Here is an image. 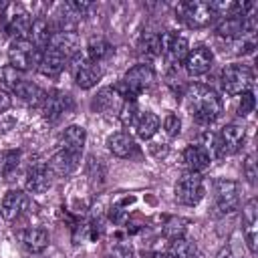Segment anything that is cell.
<instances>
[{
    "label": "cell",
    "mask_w": 258,
    "mask_h": 258,
    "mask_svg": "<svg viewBox=\"0 0 258 258\" xmlns=\"http://www.w3.org/2000/svg\"><path fill=\"white\" fill-rule=\"evenodd\" d=\"M185 97H187L189 113L200 125H210L222 115V99L212 87L194 83L189 85Z\"/></svg>",
    "instance_id": "1"
},
{
    "label": "cell",
    "mask_w": 258,
    "mask_h": 258,
    "mask_svg": "<svg viewBox=\"0 0 258 258\" xmlns=\"http://www.w3.org/2000/svg\"><path fill=\"white\" fill-rule=\"evenodd\" d=\"M153 81H155L153 69H151L147 62H141V64L131 67V69L123 75L121 83H119L115 89L119 91V95H121L125 101H135L143 91H147V89L153 85Z\"/></svg>",
    "instance_id": "2"
},
{
    "label": "cell",
    "mask_w": 258,
    "mask_h": 258,
    "mask_svg": "<svg viewBox=\"0 0 258 258\" xmlns=\"http://www.w3.org/2000/svg\"><path fill=\"white\" fill-rule=\"evenodd\" d=\"M246 131L242 125L238 123H228L226 127H222L218 133H210L206 135V139H210V147L216 151V157H228L234 155L242 143H244Z\"/></svg>",
    "instance_id": "3"
},
{
    "label": "cell",
    "mask_w": 258,
    "mask_h": 258,
    "mask_svg": "<svg viewBox=\"0 0 258 258\" xmlns=\"http://www.w3.org/2000/svg\"><path fill=\"white\" fill-rule=\"evenodd\" d=\"M30 14L20 6V4H4L0 12V26L6 34L14 38H26L28 28H30Z\"/></svg>",
    "instance_id": "4"
},
{
    "label": "cell",
    "mask_w": 258,
    "mask_h": 258,
    "mask_svg": "<svg viewBox=\"0 0 258 258\" xmlns=\"http://www.w3.org/2000/svg\"><path fill=\"white\" fill-rule=\"evenodd\" d=\"M220 81H222V89L226 95H242V93L250 91V87L254 83V73L248 64L232 62V64L224 67Z\"/></svg>",
    "instance_id": "5"
},
{
    "label": "cell",
    "mask_w": 258,
    "mask_h": 258,
    "mask_svg": "<svg viewBox=\"0 0 258 258\" xmlns=\"http://www.w3.org/2000/svg\"><path fill=\"white\" fill-rule=\"evenodd\" d=\"M175 14L177 18L189 26V28H206L214 22L216 14L214 10L210 8L208 2H198V0H191V2H179L175 6Z\"/></svg>",
    "instance_id": "6"
},
{
    "label": "cell",
    "mask_w": 258,
    "mask_h": 258,
    "mask_svg": "<svg viewBox=\"0 0 258 258\" xmlns=\"http://www.w3.org/2000/svg\"><path fill=\"white\" fill-rule=\"evenodd\" d=\"M40 56H42V50L36 48L28 38H14L10 42V48H8L10 64L16 67L22 73L30 71V69H36L38 62H40Z\"/></svg>",
    "instance_id": "7"
},
{
    "label": "cell",
    "mask_w": 258,
    "mask_h": 258,
    "mask_svg": "<svg viewBox=\"0 0 258 258\" xmlns=\"http://www.w3.org/2000/svg\"><path fill=\"white\" fill-rule=\"evenodd\" d=\"M206 187H204V179L200 173L187 171L183 173L177 183H175V200L183 206H196L200 204V200L204 198Z\"/></svg>",
    "instance_id": "8"
},
{
    "label": "cell",
    "mask_w": 258,
    "mask_h": 258,
    "mask_svg": "<svg viewBox=\"0 0 258 258\" xmlns=\"http://www.w3.org/2000/svg\"><path fill=\"white\" fill-rule=\"evenodd\" d=\"M30 210H32V202H30L28 194H24L22 189H8L0 204L2 218L8 222L20 220L22 216L30 214Z\"/></svg>",
    "instance_id": "9"
},
{
    "label": "cell",
    "mask_w": 258,
    "mask_h": 258,
    "mask_svg": "<svg viewBox=\"0 0 258 258\" xmlns=\"http://www.w3.org/2000/svg\"><path fill=\"white\" fill-rule=\"evenodd\" d=\"M187 52H189L187 38L181 36L179 32L167 30V32H161L159 34V54H163L171 64L183 62L185 56H187Z\"/></svg>",
    "instance_id": "10"
},
{
    "label": "cell",
    "mask_w": 258,
    "mask_h": 258,
    "mask_svg": "<svg viewBox=\"0 0 258 258\" xmlns=\"http://www.w3.org/2000/svg\"><path fill=\"white\" fill-rule=\"evenodd\" d=\"M75 107L73 103V97L69 93H62V91H50L46 93L44 97V103L40 105V111H42V117L50 123H56L62 115L71 113Z\"/></svg>",
    "instance_id": "11"
},
{
    "label": "cell",
    "mask_w": 258,
    "mask_h": 258,
    "mask_svg": "<svg viewBox=\"0 0 258 258\" xmlns=\"http://www.w3.org/2000/svg\"><path fill=\"white\" fill-rule=\"evenodd\" d=\"M214 200H216V210L222 214L234 212L240 204V187L232 179H216L214 183Z\"/></svg>",
    "instance_id": "12"
},
{
    "label": "cell",
    "mask_w": 258,
    "mask_h": 258,
    "mask_svg": "<svg viewBox=\"0 0 258 258\" xmlns=\"http://www.w3.org/2000/svg\"><path fill=\"white\" fill-rule=\"evenodd\" d=\"M73 77H75V83L81 87V89H93L101 77H103V69L101 64L89 60L85 54H77L75 56V64H73Z\"/></svg>",
    "instance_id": "13"
},
{
    "label": "cell",
    "mask_w": 258,
    "mask_h": 258,
    "mask_svg": "<svg viewBox=\"0 0 258 258\" xmlns=\"http://www.w3.org/2000/svg\"><path fill=\"white\" fill-rule=\"evenodd\" d=\"M212 62H214V52L210 50V46L198 44V46L189 48V52L183 60V67H185L187 75L200 77V75H204L212 69Z\"/></svg>",
    "instance_id": "14"
},
{
    "label": "cell",
    "mask_w": 258,
    "mask_h": 258,
    "mask_svg": "<svg viewBox=\"0 0 258 258\" xmlns=\"http://www.w3.org/2000/svg\"><path fill=\"white\" fill-rule=\"evenodd\" d=\"M123 103H125V99L119 95V91L115 87H103L93 99V109L97 113L111 117V115H119Z\"/></svg>",
    "instance_id": "15"
},
{
    "label": "cell",
    "mask_w": 258,
    "mask_h": 258,
    "mask_svg": "<svg viewBox=\"0 0 258 258\" xmlns=\"http://www.w3.org/2000/svg\"><path fill=\"white\" fill-rule=\"evenodd\" d=\"M20 244L30 252H42L48 246V232L40 226H26L16 232Z\"/></svg>",
    "instance_id": "16"
},
{
    "label": "cell",
    "mask_w": 258,
    "mask_h": 258,
    "mask_svg": "<svg viewBox=\"0 0 258 258\" xmlns=\"http://www.w3.org/2000/svg\"><path fill=\"white\" fill-rule=\"evenodd\" d=\"M181 161L187 167V171L200 173V171H204V169L210 167L212 155H210V151L204 145H187L183 149V153H181Z\"/></svg>",
    "instance_id": "17"
},
{
    "label": "cell",
    "mask_w": 258,
    "mask_h": 258,
    "mask_svg": "<svg viewBox=\"0 0 258 258\" xmlns=\"http://www.w3.org/2000/svg\"><path fill=\"white\" fill-rule=\"evenodd\" d=\"M46 48L56 50L58 54H62L64 58H75L79 54V38L75 32H64V30H56L50 36V42Z\"/></svg>",
    "instance_id": "18"
},
{
    "label": "cell",
    "mask_w": 258,
    "mask_h": 258,
    "mask_svg": "<svg viewBox=\"0 0 258 258\" xmlns=\"http://www.w3.org/2000/svg\"><path fill=\"white\" fill-rule=\"evenodd\" d=\"M24 185L30 194H44L50 187V169L44 163H36L26 171Z\"/></svg>",
    "instance_id": "19"
},
{
    "label": "cell",
    "mask_w": 258,
    "mask_h": 258,
    "mask_svg": "<svg viewBox=\"0 0 258 258\" xmlns=\"http://www.w3.org/2000/svg\"><path fill=\"white\" fill-rule=\"evenodd\" d=\"M79 161H81V155H79V153H71V151L60 149V151H56V153L50 157L48 169H50V173L64 177V175H71V173L79 167Z\"/></svg>",
    "instance_id": "20"
},
{
    "label": "cell",
    "mask_w": 258,
    "mask_h": 258,
    "mask_svg": "<svg viewBox=\"0 0 258 258\" xmlns=\"http://www.w3.org/2000/svg\"><path fill=\"white\" fill-rule=\"evenodd\" d=\"M52 34H54V28H52V22H50L48 18H34V20L30 22V28H28V36H26V38H28L36 48L44 50V48L48 46Z\"/></svg>",
    "instance_id": "21"
},
{
    "label": "cell",
    "mask_w": 258,
    "mask_h": 258,
    "mask_svg": "<svg viewBox=\"0 0 258 258\" xmlns=\"http://www.w3.org/2000/svg\"><path fill=\"white\" fill-rule=\"evenodd\" d=\"M107 149L117 157H131L137 151V145L127 131H115L107 137Z\"/></svg>",
    "instance_id": "22"
},
{
    "label": "cell",
    "mask_w": 258,
    "mask_h": 258,
    "mask_svg": "<svg viewBox=\"0 0 258 258\" xmlns=\"http://www.w3.org/2000/svg\"><path fill=\"white\" fill-rule=\"evenodd\" d=\"M242 222H244V234H246V244L250 252H256V228H258V210H256V200L252 198L244 208H242Z\"/></svg>",
    "instance_id": "23"
},
{
    "label": "cell",
    "mask_w": 258,
    "mask_h": 258,
    "mask_svg": "<svg viewBox=\"0 0 258 258\" xmlns=\"http://www.w3.org/2000/svg\"><path fill=\"white\" fill-rule=\"evenodd\" d=\"M69 58H64L62 54H58L56 50L52 48H44L42 50V56H40V62H38V73H42L44 77H58L62 73V69L67 67Z\"/></svg>",
    "instance_id": "24"
},
{
    "label": "cell",
    "mask_w": 258,
    "mask_h": 258,
    "mask_svg": "<svg viewBox=\"0 0 258 258\" xmlns=\"http://www.w3.org/2000/svg\"><path fill=\"white\" fill-rule=\"evenodd\" d=\"M85 141H87V131L81 125H69L60 135V145H62L60 149L81 155L83 147H85Z\"/></svg>",
    "instance_id": "25"
},
{
    "label": "cell",
    "mask_w": 258,
    "mask_h": 258,
    "mask_svg": "<svg viewBox=\"0 0 258 258\" xmlns=\"http://www.w3.org/2000/svg\"><path fill=\"white\" fill-rule=\"evenodd\" d=\"M20 101H24L26 105H32V107H38L44 103V97H46V91H42L36 83H30V81H22L14 91H12Z\"/></svg>",
    "instance_id": "26"
},
{
    "label": "cell",
    "mask_w": 258,
    "mask_h": 258,
    "mask_svg": "<svg viewBox=\"0 0 258 258\" xmlns=\"http://www.w3.org/2000/svg\"><path fill=\"white\" fill-rule=\"evenodd\" d=\"M113 46H111V42H107L103 36H91L89 38V42H87V46H85V56L89 58V60H93V62H101V60H105V58H109L111 54H113Z\"/></svg>",
    "instance_id": "27"
},
{
    "label": "cell",
    "mask_w": 258,
    "mask_h": 258,
    "mask_svg": "<svg viewBox=\"0 0 258 258\" xmlns=\"http://www.w3.org/2000/svg\"><path fill=\"white\" fill-rule=\"evenodd\" d=\"M216 34L220 38H226V40H234V38L246 36L244 34V18L242 16H226V18H222V22L216 26Z\"/></svg>",
    "instance_id": "28"
},
{
    "label": "cell",
    "mask_w": 258,
    "mask_h": 258,
    "mask_svg": "<svg viewBox=\"0 0 258 258\" xmlns=\"http://www.w3.org/2000/svg\"><path fill=\"white\" fill-rule=\"evenodd\" d=\"M167 252L171 254V258H200L198 254V248L191 240L187 238H175V240H169V248Z\"/></svg>",
    "instance_id": "29"
},
{
    "label": "cell",
    "mask_w": 258,
    "mask_h": 258,
    "mask_svg": "<svg viewBox=\"0 0 258 258\" xmlns=\"http://www.w3.org/2000/svg\"><path fill=\"white\" fill-rule=\"evenodd\" d=\"M157 129H159V117H157L155 113H151V111L141 113V117H139V121H137V125H135L137 135H139L141 139H151V137L157 133Z\"/></svg>",
    "instance_id": "30"
},
{
    "label": "cell",
    "mask_w": 258,
    "mask_h": 258,
    "mask_svg": "<svg viewBox=\"0 0 258 258\" xmlns=\"http://www.w3.org/2000/svg\"><path fill=\"white\" fill-rule=\"evenodd\" d=\"M22 81H24V73L18 71L16 67H12V64L0 67V85H2L6 91H14Z\"/></svg>",
    "instance_id": "31"
},
{
    "label": "cell",
    "mask_w": 258,
    "mask_h": 258,
    "mask_svg": "<svg viewBox=\"0 0 258 258\" xmlns=\"http://www.w3.org/2000/svg\"><path fill=\"white\" fill-rule=\"evenodd\" d=\"M117 117H119V121H121L123 127H127V129L133 127L135 129V125H137V121L141 117V111H139V107H137L135 101H125Z\"/></svg>",
    "instance_id": "32"
},
{
    "label": "cell",
    "mask_w": 258,
    "mask_h": 258,
    "mask_svg": "<svg viewBox=\"0 0 258 258\" xmlns=\"http://www.w3.org/2000/svg\"><path fill=\"white\" fill-rule=\"evenodd\" d=\"M187 220L185 218H177V216H173V218H167V222L163 224V228H161V232H163V236L167 238V240H175V238H183V234H185V230H187Z\"/></svg>",
    "instance_id": "33"
},
{
    "label": "cell",
    "mask_w": 258,
    "mask_h": 258,
    "mask_svg": "<svg viewBox=\"0 0 258 258\" xmlns=\"http://www.w3.org/2000/svg\"><path fill=\"white\" fill-rule=\"evenodd\" d=\"M137 52L145 58H155L159 54V34H143L139 44H137Z\"/></svg>",
    "instance_id": "34"
},
{
    "label": "cell",
    "mask_w": 258,
    "mask_h": 258,
    "mask_svg": "<svg viewBox=\"0 0 258 258\" xmlns=\"http://www.w3.org/2000/svg\"><path fill=\"white\" fill-rule=\"evenodd\" d=\"M18 161H20V151H2L0 153V175L8 179L16 171Z\"/></svg>",
    "instance_id": "35"
},
{
    "label": "cell",
    "mask_w": 258,
    "mask_h": 258,
    "mask_svg": "<svg viewBox=\"0 0 258 258\" xmlns=\"http://www.w3.org/2000/svg\"><path fill=\"white\" fill-rule=\"evenodd\" d=\"M129 204H133V198H123L121 202H117V204L111 208L109 216H111V220H113L115 224H123V222L127 220V206H129Z\"/></svg>",
    "instance_id": "36"
},
{
    "label": "cell",
    "mask_w": 258,
    "mask_h": 258,
    "mask_svg": "<svg viewBox=\"0 0 258 258\" xmlns=\"http://www.w3.org/2000/svg\"><path fill=\"white\" fill-rule=\"evenodd\" d=\"M163 131H165L167 137L179 135V131H181V119L175 113H167L165 119H163Z\"/></svg>",
    "instance_id": "37"
},
{
    "label": "cell",
    "mask_w": 258,
    "mask_h": 258,
    "mask_svg": "<svg viewBox=\"0 0 258 258\" xmlns=\"http://www.w3.org/2000/svg\"><path fill=\"white\" fill-rule=\"evenodd\" d=\"M254 105H256V99H254V93L252 91H246L242 93V99H240V105H238V115L240 117H246L254 111Z\"/></svg>",
    "instance_id": "38"
},
{
    "label": "cell",
    "mask_w": 258,
    "mask_h": 258,
    "mask_svg": "<svg viewBox=\"0 0 258 258\" xmlns=\"http://www.w3.org/2000/svg\"><path fill=\"white\" fill-rule=\"evenodd\" d=\"M109 258H135V250L131 244H125V242H119L111 248L109 252Z\"/></svg>",
    "instance_id": "39"
},
{
    "label": "cell",
    "mask_w": 258,
    "mask_h": 258,
    "mask_svg": "<svg viewBox=\"0 0 258 258\" xmlns=\"http://www.w3.org/2000/svg\"><path fill=\"white\" fill-rule=\"evenodd\" d=\"M244 175H246V179L254 185L256 183V161H254V155L250 153L248 157H246V161H244Z\"/></svg>",
    "instance_id": "40"
},
{
    "label": "cell",
    "mask_w": 258,
    "mask_h": 258,
    "mask_svg": "<svg viewBox=\"0 0 258 258\" xmlns=\"http://www.w3.org/2000/svg\"><path fill=\"white\" fill-rule=\"evenodd\" d=\"M143 258H171V254L167 250H153V252H145Z\"/></svg>",
    "instance_id": "41"
}]
</instances>
